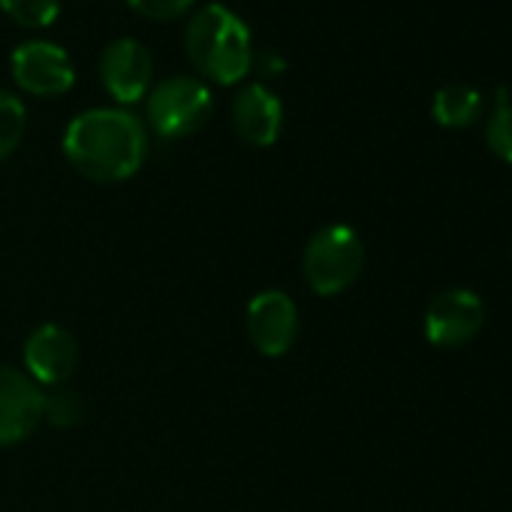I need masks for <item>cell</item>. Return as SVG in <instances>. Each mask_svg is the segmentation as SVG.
<instances>
[{
	"instance_id": "6da1fadb",
	"label": "cell",
	"mask_w": 512,
	"mask_h": 512,
	"mask_svg": "<svg viewBox=\"0 0 512 512\" xmlns=\"http://www.w3.org/2000/svg\"><path fill=\"white\" fill-rule=\"evenodd\" d=\"M64 154L85 178L115 184L142 169L148 157V133L124 106L88 109L67 124Z\"/></svg>"
},
{
	"instance_id": "7a4b0ae2",
	"label": "cell",
	"mask_w": 512,
	"mask_h": 512,
	"mask_svg": "<svg viewBox=\"0 0 512 512\" xmlns=\"http://www.w3.org/2000/svg\"><path fill=\"white\" fill-rule=\"evenodd\" d=\"M187 58L190 64L217 85H235L250 73L253 43L250 28L220 4L202 7L184 34Z\"/></svg>"
},
{
	"instance_id": "3957f363",
	"label": "cell",
	"mask_w": 512,
	"mask_h": 512,
	"mask_svg": "<svg viewBox=\"0 0 512 512\" xmlns=\"http://www.w3.org/2000/svg\"><path fill=\"white\" fill-rule=\"evenodd\" d=\"M365 266V247L356 229L344 223L323 226L311 235L305 256H302V272L308 287L317 296H338L347 287L356 284Z\"/></svg>"
},
{
	"instance_id": "277c9868",
	"label": "cell",
	"mask_w": 512,
	"mask_h": 512,
	"mask_svg": "<svg viewBox=\"0 0 512 512\" xmlns=\"http://www.w3.org/2000/svg\"><path fill=\"white\" fill-rule=\"evenodd\" d=\"M211 112L214 97L202 79L172 76L148 91V124L163 139H184L202 130Z\"/></svg>"
},
{
	"instance_id": "5b68a950",
	"label": "cell",
	"mask_w": 512,
	"mask_h": 512,
	"mask_svg": "<svg viewBox=\"0 0 512 512\" xmlns=\"http://www.w3.org/2000/svg\"><path fill=\"white\" fill-rule=\"evenodd\" d=\"M13 79L34 97H61L73 88L76 70L70 55L49 40H28L13 49Z\"/></svg>"
},
{
	"instance_id": "8992f818",
	"label": "cell",
	"mask_w": 512,
	"mask_h": 512,
	"mask_svg": "<svg viewBox=\"0 0 512 512\" xmlns=\"http://www.w3.org/2000/svg\"><path fill=\"white\" fill-rule=\"evenodd\" d=\"M247 338L263 356H284L299 338V308L284 290H263L247 305Z\"/></svg>"
},
{
	"instance_id": "52a82bcc",
	"label": "cell",
	"mask_w": 512,
	"mask_h": 512,
	"mask_svg": "<svg viewBox=\"0 0 512 512\" xmlns=\"http://www.w3.org/2000/svg\"><path fill=\"white\" fill-rule=\"evenodd\" d=\"M22 362H25V374L40 389L67 386V380L76 374V365H79L76 338L64 326L46 323L28 335L25 350H22Z\"/></svg>"
},
{
	"instance_id": "ba28073f",
	"label": "cell",
	"mask_w": 512,
	"mask_h": 512,
	"mask_svg": "<svg viewBox=\"0 0 512 512\" xmlns=\"http://www.w3.org/2000/svg\"><path fill=\"white\" fill-rule=\"evenodd\" d=\"M100 79L109 97L118 100L121 106L145 100L151 79H154L151 52L133 37H121L109 43L100 58Z\"/></svg>"
},
{
	"instance_id": "9c48e42d",
	"label": "cell",
	"mask_w": 512,
	"mask_h": 512,
	"mask_svg": "<svg viewBox=\"0 0 512 512\" xmlns=\"http://www.w3.org/2000/svg\"><path fill=\"white\" fill-rule=\"evenodd\" d=\"M43 395L22 368L0 365V446L22 443L43 422Z\"/></svg>"
},
{
	"instance_id": "30bf717a",
	"label": "cell",
	"mask_w": 512,
	"mask_h": 512,
	"mask_svg": "<svg viewBox=\"0 0 512 512\" xmlns=\"http://www.w3.org/2000/svg\"><path fill=\"white\" fill-rule=\"evenodd\" d=\"M485 323V308L470 290H446L425 311V338L434 347H464Z\"/></svg>"
},
{
	"instance_id": "8fae6325",
	"label": "cell",
	"mask_w": 512,
	"mask_h": 512,
	"mask_svg": "<svg viewBox=\"0 0 512 512\" xmlns=\"http://www.w3.org/2000/svg\"><path fill=\"white\" fill-rule=\"evenodd\" d=\"M232 127L256 148L275 145L284 127V106L278 94L266 85H244L232 100Z\"/></svg>"
},
{
	"instance_id": "7c38bea8",
	"label": "cell",
	"mask_w": 512,
	"mask_h": 512,
	"mask_svg": "<svg viewBox=\"0 0 512 512\" xmlns=\"http://www.w3.org/2000/svg\"><path fill=\"white\" fill-rule=\"evenodd\" d=\"M431 112L443 127H467L482 112V97L467 85H446L434 94Z\"/></svg>"
},
{
	"instance_id": "4fadbf2b",
	"label": "cell",
	"mask_w": 512,
	"mask_h": 512,
	"mask_svg": "<svg viewBox=\"0 0 512 512\" xmlns=\"http://www.w3.org/2000/svg\"><path fill=\"white\" fill-rule=\"evenodd\" d=\"M85 416V401L76 389L70 386H55L46 389L43 395V422L55 425V428H73L79 425Z\"/></svg>"
},
{
	"instance_id": "5bb4252c",
	"label": "cell",
	"mask_w": 512,
	"mask_h": 512,
	"mask_svg": "<svg viewBox=\"0 0 512 512\" xmlns=\"http://www.w3.org/2000/svg\"><path fill=\"white\" fill-rule=\"evenodd\" d=\"M25 127H28L25 103L10 91H0V160H7L19 148Z\"/></svg>"
},
{
	"instance_id": "9a60e30c",
	"label": "cell",
	"mask_w": 512,
	"mask_h": 512,
	"mask_svg": "<svg viewBox=\"0 0 512 512\" xmlns=\"http://www.w3.org/2000/svg\"><path fill=\"white\" fill-rule=\"evenodd\" d=\"M485 139H488V148L497 157L512 163V97H509L506 88H497V103H494Z\"/></svg>"
},
{
	"instance_id": "2e32d148",
	"label": "cell",
	"mask_w": 512,
	"mask_h": 512,
	"mask_svg": "<svg viewBox=\"0 0 512 512\" xmlns=\"http://www.w3.org/2000/svg\"><path fill=\"white\" fill-rule=\"evenodd\" d=\"M0 10H4L16 25L22 28H49L58 13H61V0H0Z\"/></svg>"
},
{
	"instance_id": "e0dca14e",
	"label": "cell",
	"mask_w": 512,
	"mask_h": 512,
	"mask_svg": "<svg viewBox=\"0 0 512 512\" xmlns=\"http://www.w3.org/2000/svg\"><path fill=\"white\" fill-rule=\"evenodd\" d=\"M127 4H130L139 16L166 22V19L184 16V13L196 4V0H127Z\"/></svg>"
},
{
	"instance_id": "ac0fdd59",
	"label": "cell",
	"mask_w": 512,
	"mask_h": 512,
	"mask_svg": "<svg viewBox=\"0 0 512 512\" xmlns=\"http://www.w3.org/2000/svg\"><path fill=\"white\" fill-rule=\"evenodd\" d=\"M253 64H256V70L266 73V76H278V73H284V58H281L278 52H272V49L253 52V58H250V70H253Z\"/></svg>"
}]
</instances>
